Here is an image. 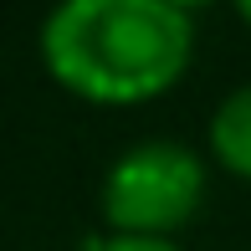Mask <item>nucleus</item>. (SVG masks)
Masks as SVG:
<instances>
[{
    "label": "nucleus",
    "instance_id": "39448f33",
    "mask_svg": "<svg viewBox=\"0 0 251 251\" xmlns=\"http://www.w3.org/2000/svg\"><path fill=\"white\" fill-rule=\"evenodd\" d=\"M169 5H179V10H195V5H210V0H169Z\"/></svg>",
    "mask_w": 251,
    "mask_h": 251
},
{
    "label": "nucleus",
    "instance_id": "423d86ee",
    "mask_svg": "<svg viewBox=\"0 0 251 251\" xmlns=\"http://www.w3.org/2000/svg\"><path fill=\"white\" fill-rule=\"evenodd\" d=\"M236 10H241V21L251 26V0H236Z\"/></svg>",
    "mask_w": 251,
    "mask_h": 251
},
{
    "label": "nucleus",
    "instance_id": "f257e3e1",
    "mask_svg": "<svg viewBox=\"0 0 251 251\" xmlns=\"http://www.w3.org/2000/svg\"><path fill=\"white\" fill-rule=\"evenodd\" d=\"M190 56L195 21L169 0H56L41 21V62L51 82L102 108L169 93Z\"/></svg>",
    "mask_w": 251,
    "mask_h": 251
},
{
    "label": "nucleus",
    "instance_id": "7ed1b4c3",
    "mask_svg": "<svg viewBox=\"0 0 251 251\" xmlns=\"http://www.w3.org/2000/svg\"><path fill=\"white\" fill-rule=\"evenodd\" d=\"M210 154L231 175L251 179V82L226 93L221 108L210 113Z\"/></svg>",
    "mask_w": 251,
    "mask_h": 251
},
{
    "label": "nucleus",
    "instance_id": "f03ea898",
    "mask_svg": "<svg viewBox=\"0 0 251 251\" xmlns=\"http://www.w3.org/2000/svg\"><path fill=\"white\" fill-rule=\"evenodd\" d=\"M205 195V164L195 149L169 139L133 144L128 154H118V164L102 179V215L118 236H154L169 241V231L190 221L200 210Z\"/></svg>",
    "mask_w": 251,
    "mask_h": 251
},
{
    "label": "nucleus",
    "instance_id": "20e7f679",
    "mask_svg": "<svg viewBox=\"0 0 251 251\" xmlns=\"http://www.w3.org/2000/svg\"><path fill=\"white\" fill-rule=\"evenodd\" d=\"M93 251H185L175 241H154V236H113V241H98Z\"/></svg>",
    "mask_w": 251,
    "mask_h": 251
}]
</instances>
